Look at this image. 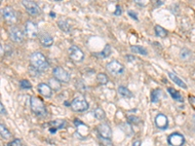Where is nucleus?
Here are the masks:
<instances>
[{"mask_svg":"<svg viewBox=\"0 0 195 146\" xmlns=\"http://www.w3.org/2000/svg\"><path fill=\"white\" fill-rule=\"evenodd\" d=\"M30 64L31 66L35 70L38 71H45L49 67V62L47 60L46 57L40 53V52H34L30 55Z\"/></svg>","mask_w":195,"mask_h":146,"instance_id":"f257e3e1","label":"nucleus"},{"mask_svg":"<svg viewBox=\"0 0 195 146\" xmlns=\"http://www.w3.org/2000/svg\"><path fill=\"white\" fill-rule=\"evenodd\" d=\"M30 107H31V110L33 111V113H35L37 116L43 117L47 114L45 104L43 103L41 98L38 97H30Z\"/></svg>","mask_w":195,"mask_h":146,"instance_id":"f03ea898","label":"nucleus"},{"mask_svg":"<svg viewBox=\"0 0 195 146\" xmlns=\"http://www.w3.org/2000/svg\"><path fill=\"white\" fill-rule=\"evenodd\" d=\"M70 106L75 112H84L89 108V104L87 100L83 97H77L70 103Z\"/></svg>","mask_w":195,"mask_h":146,"instance_id":"7ed1b4c3","label":"nucleus"},{"mask_svg":"<svg viewBox=\"0 0 195 146\" xmlns=\"http://www.w3.org/2000/svg\"><path fill=\"white\" fill-rule=\"evenodd\" d=\"M68 56H69L70 60L73 62H76V64H79V62H82L84 58H85V55L82 52V50L80 48H78L77 46H70L68 48Z\"/></svg>","mask_w":195,"mask_h":146,"instance_id":"20e7f679","label":"nucleus"},{"mask_svg":"<svg viewBox=\"0 0 195 146\" xmlns=\"http://www.w3.org/2000/svg\"><path fill=\"white\" fill-rule=\"evenodd\" d=\"M53 75L56 79L61 83H68L70 81V75L62 66H56L53 69Z\"/></svg>","mask_w":195,"mask_h":146,"instance_id":"39448f33","label":"nucleus"},{"mask_svg":"<svg viewBox=\"0 0 195 146\" xmlns=\"http://www.w3.org/2000/svg\"><path fill=\"white\" fill-rule=\"evenodd\" d=\"M107 69L113 75H121L124 73V66L117 60H111L107 64Z\"/></svg>","mask_w":195,"mask_h":146,"instance_id":"423d86ee","label":"nucleus"},{"mask_svg":"<svg viewBox=\"0 0 195 146\" xmlns=\"http://www.w3.org/2000/svg\"><path fill=\"white\" fill-rule=\"evenodd\" d=\"M24 32L25 35L28 36L30 39H34L38 36V27L31 20H28L25 23V27H24Z\"/></svg>","mask_w":195,"mask_h":146,"instance_id":"0eeeda50","label":"nucleus"},{"mask_svg":"<svg viewBox=\"0 0 195 146\" xmlns=\"http://www.w3.org/2000/svg\"><path fill=\"white\" fill-rule=\"evenodd\" d=\"M9 34H10V38H11L16 43H21L24 41V32L20 28H18L17 27H10Z\"/></svg>","mask_w":195,"mask_h":146,"instance_id":"6e6552de","label":"nucleus"},{"mask_svg":"<svg viewBox=\"0 0 195 146\" xmlns=\"http://www.w3.org/2000/svg\"><path fill=\"white\" fill-rule=\"evenodd\" d=\"M23 5L24 6L26 12L28 14H30L31 16H37L40 14V8L37 4L33 1H26V0H24L22 2Z\"/></svg>","mask_w":195,"mask_h":146,"instance_id":"1a4fd4ad","label":"nucleus"},{"mask_svg":"<svg viewBox=\"0 0 195 146\" xmlns=\"http://www.w3.org/2000/svg\"><path fill=\"white\" fill-rule=\"evenodd\" d=\"M168 142L172 146H182L184 144V137L183 135L178 133H174L169 135L168 137Z\"/></svg>","mask_w":195,"mask_h":146,"instance_id":"9d476101","label":"nucleus"},{"mask_svg":"<svg viewBox=\"0 0 195 146\" xmlns=\"http://www.w3.org/2000/svg\"><path fill=\"white\" fill-rule=\"evenodd\" d=\"M98 132L99 133V137L110 139L112 135L111 129L108 126L107 124H99L98 126Z\"/></svg>","mask_w":195,"mask_h":146,"instance_id":"9b49d317","label":"nucleus"},{"mask_svg":"<svg viewBox=\"0 0 195 146\" xmlns=\"http://www.w3.org/2000/svg\"><path fill=\"white\" fill-rule=\"evenodd\" d=\"M2 15H3V18L7 20L8 23L10 24H13L16 22V20H17V16H16V13L14 10L11 7H5L2 10Z\"/></svg>","mask_w":195,"mask_h":146,"instance_id":"f8f14e48","label":"nucleus"},{"mask_svg":"<svg viewBox=\"0 0 195 146\" xmlns=\"http://www.w3.org/2000/svg\"><path fill=\"white\" fill-rule=\"evenodd\" d=\"M37 90H38L40 95H42L44 97H52V93H53L52 88L48 84H46V83H40V84H38Z\"/></svg>","mask_w":195,"mask_h":146,"instance_id":"ddd939ff","label":"nucleus"},{"mask_svg":"<svg viewBox=\"0 0 195 146\" xmlns=\"http://www.w3.org/2000/svg\"><path fill=\"white\" fill-rule=\"evenodd\" d=\"M168 124H169L168 123V118L164 114L160 113L155 117V125L157 126V128L165 130L168 127Z\"/></svg>","mask_w":195,"mask_h":146,"instance_id":"4468645a","label":"nucleus"},{"mask_svg":"<svg viewBox=\"0 0 195 146\" xmlns=\"http://www.w3.org/2000/svg\"><path fill=\"white\" fill-rule=\"evenodd\" d=\"M51 128H50V133H54L57 132V130L64 129L66 126V121L65 120H55V121H52L50 123Z\"/></svg>","mask_w":195,"mask_h":146,"instance_id":"2eb2a0df","label":"nucleus"},{"mask_svg":"<svg viewBox=\"0 0 195 146\" xmlns=\"http://www.w3.org/2000/svg\"><path fill=\"white\" fill-rule=\"evenodd\" d=\"M39 40H40V43L43 45L44 47H51L53 45V43H54V40H53L52 36L49 35L48 33H43L40 35L39 37Z\"/></svg>","mask_w":195,"mask_h":146,"instance_id":"dca6fc26","label":"nucleus"},{"mask_svg":"<svg viewBox=\"0 0 195 146\" xmlns=\"http://www.w3.org/2000/svg\"><path fill=\"white\" fill-rule=\"evenodd\" d=\"M168 75H169L170 79H171L174 83H175L176 85H178V87H181V88H182V89H187V85H186V83H184L178 76H177L176 74H174V73H172V72H169V73H168Z\"/></svg>","mask_w":195,"mask_h":146,"instance_id":"f3484780","label":"nucleus"},{"mask_svg":"<svg viewBox=\"0 0 195 146\" xmlns=\"http://www.w3.org/2000/svg\"><path fill=\"white\" fill-rule=\"evenodd\" d=\"M110 54H111V48H110V45L107 44V45H105V47L101 53L94 54V55L96 56L97 58H99V59H107L110 56Z\"/></svg>","mask_w":195,"mask_h":146,"instance_id":"a211bd4d","label":"nucleus"},{"mask_svg":"<svg viewBox=\"0 0 195 146\" xmlns=\"http://www.w3.org/2000/svg\"><path fill=\"white\" fill-rule=\"evenodd\" d=\"M168 92H169L170 96H171L176 101L183 102V97H182V96L181 93H178L177 90H175V89H173V88H169V89H168Z\"/></svg>","mask_w":195,"mask_h":146,"instance_id":"6ab92c4d","label":"nucleus"},{"mask_svg":"<svg viewBox=\"0 0 195 146\" xmlns=\"http://www.w3.org/2000/svg\"><path fill=\"white\" fill-rule=\"evenodd\" d=\"M117 92L120 95V97H133L132 92L129 91V89H127L124 86H119L117 89Z\"/></svg>","mask_w":195,"mask_h":146,"instance_id":"aec40b11","label":"nucleus"},{"mask_svg":"<svg viewBox=\"0 0 195 146\" xmlns=\"http://www.w3.org/2000/svg\"><path fill=\"white\" fill-rule=\"evenodd\" d=\"M131 51L133 52V53L140 54V55H143V56H147V54H148L146 49H144V47H141V46H138V45L131 46Z\"/></svg>","mask_w":195,"mask_h":146,"instance_id":"412c9836","label":"nucleus"},{"mask_svg":"<svg viewBox=\"0 0 195 146\" xmlns=\"http://www.w3.org/2000/svg\"><path fill=\"white\" fill-rule=\"evenodd\" d=\"M154 31H155L156 36H158V37H160V38H164L168 35V31L164 27H160V25H155Z\"/></svg>","mask_w":195,"mask_h":146,"instance_id":"4be33fe9","label":"nucleus"},{"mask_svg":"<svg viewBox=\"0 0 195 146\" xmlns=\"http://www.w3.org/2000/svg\"><path fill=\"white\" fill-rule=\"evenodd\" d=\"M58 25H59V27L64 31L66 33H69L70 32V25L68 24V23L65 20H60L59 22H58Z\"/></svg>","mask_w":195,"mask_h":146,"instance_id":"5701e85b","label":"nucleus"},{"mask_svg":"<svg viewBox=\"0 0 195 146\" xmlns=\"http://www.w3.org/2000/svg\"><path fill=\"white\" fill-rule=\"evenodd\" d=\"M162 95V91L159 90V89H156V90H153L151 93V102L156 103L158 102V100H160Z\"/></svg>","mask_w":195,"mask_h":146,"instance_id":"b1692460","label":"nucleus"},{"mask_svg":"<svg viewBox=\"0 0 195 146\" xmlns=\"http://www.w3.org/2000/svg\"><path fill=\"white\" fill-rule=\"evenodd\" d=\"M0 133H1V137L4 139H9L11 137V133L9 132V130L6 128V126H5L4 124L0 125Z\"/></svg>","mask_w":195,"mask_h":146,"instance_id":"393cba45","label":"nucleus"},{"mask_svg":"<svg viewBox=\"0 0 195 146\" xmlns=\"http://www.w3.org/2000/svg\"><path fill=\"white\" fill-rule=\"evenodd\" d=\"M97 81H98L99 84L105 85L108 83V77H107V75L103 74V73H99V74L97 75Z\"/></svg>","mask_w":195,"mask_h":146,"instance_id":"a878e982","label":"nucleus"},{"mask_svg":"<svg viewBox=\"0 0 195 146\" xmlns=\"http://www.w3.org/2000/svg\"><path fill=\"white\" fill-rule=\"evenodd\" d=\"M94 115H95V118L98 119V120H103L105 118V113L104 111L103 110L102 108H96L94 110Z\"/></svg>","mask_w":195,"mask_h":146,"instance_id":"bb28decb","label":"nucleus"},{"mask_svg":"<svg viewBox=\"0 0 195 146\" xmlns=\"http://www.w3.org/2000/svg\"><path fill=\"white\" fill-rule=\"evenodd\" d=\"M180 56H181V59L183 60H188V59L191 57V52L189 51V50H187V49H186V48H183V49L181 51Z\"/></svg>","mask_w":195,"mask_h":146,"instance_id":"cd10ccee","label":"nucleus"},{"mask_svg":"<svg viewBox=\"0 0 195 146\" xmlns=\"http://www.w3.org/2000/svg\"><path fill=\"white\" fill-rule=\"evenodd\" d=\"M49 83H50V87L52 89H55L56 91L58 90H60V88H61V85H60V82L58 81L56 78H53V79H50L49 80Z\"/></svg>","mask_w":195,"mask_h":146,"instance_id":"c85d7f7f","label":"nucleus"},{"mask_svg":"<svg viewBox=\"0 0 195 146\" xmlns=\"http://www.w3.org/2000/svg\"><path fill=\"white\" fill-rule=\"evenodd\" d=\"M20 87L22 88V89H24V90H29V89H31V84H30V82L28 80H26V79H23V80H21L20 82Z\"/></svg>","mask_w":195,"mask_h":146,"instance_id":"c756f323","label":"nucleus"},{"mask_svg":"<svg viewBox=\"0 0 195 146\" xmlns=\"http://www.w3.org/2000/svg\"><path fill=\"white\" fill-rule=\"evenodd\" d=\"M8 146H22V140L19 138L14 139L12 142H10L8 144Z\"/></svg>","mask_w":195,"mask_h":146,"instance_id":"7c9ffc66","label":"nucleus"},{"mask_svg":"<svg viewBox=\"0 0 195 146\" xmlns=\"http://www.w3.org/2000/svg\"><path fill=\"white\" fill-rule=\"evenodd\" d=\"M128 122L130 123H134V124H138L141 122V120L138 117H135V116H130L128 117Z\"/></svg>","mask_w":195,"mask_h":146,"instance_id":"2f4dec72","label":"nucleus"},{"mask_svg":"<svg viewBox=\"0 0 195 146\" xmlns=\"http://www.w3.org/2000/svg\"><path fill=\"white\" fill-rule=\"evenodd\" d=\"M128 15L130 16V17L132 18V19H134V20H138L139 19H138V15H137V13H135L134 11H132V10H130V11H128Z\"/></svg>","mask_w":195,"mask_h":146,"instance_id":"473e14b6","label":"nucleus"},{"mask_svg":"<svg viewBox=\"0 0 195 146\" xmlns=\"http://www.w3.org/2000/svg\"><path fill=\"white\" fill-rule=\"evenodd\" d=\"M113 14L115 16H121V14H122V9H121L119 5H116V10H115V12Z\"/></svg>","mask_w":195,"mask_h":146,"instance_id":"72a5a7b5","label":"nucleus"},{"mask_svg":"<svg viewBox=\"0 0 195 146\" xmlns=\"http://www.w3.org/2000/svg\"><path fill=\"white\" fill-rule=\"evenodd\" d=\"M188 100H189V101H190V104H192L193 106H195V97H189Z\"/></svg>","mask_w":195,"mask_h":146,"instance_id":"f704fd0d","label":"nucleus"},{"mask_svg":"<svg viewBox=\"0 0 195 146\" xmlns=\"http://www.w3.org/2000/svg\"><path fill=\"white\" fill-rule=\"evenodd\" d=\"M0 107H1V114L2 115H6V110H5V107L3 106V103H0Z\"/></svg>","mask_w":195,"mask_h":146,"instance_id":"c9c22d12","label":"nucleus"},{"mask_svg":"<svg viewBox=\"0 0 195 146\" xmlns=\"http://www.w3.org/2000/svg\"><path fill=\"white\" fill-rule=\"evenodd\" d=\"M126 59H127V60H129V61H134V60H135V58H134V57H132V56H130V55H127V56H126Z\"/></svg>","mask_w":195,"mask_h":146,"instance_id":"e433bc0d","label":"nucleus"},{"mask_svg":"<svg viewBox=\"0 0 195 146\" xmlns=\"http://www.w3.org/2000/svg\"><path fill=\"white\" fill-rule=\"evenodd\" d=\"M141 142L140 141V140H136L132 146H141Z\"/></svg>","mask_w":195,"mask_h":146,"instance_id":"4c0bfd02","label":"nucleus"},{"mask_svg":"<svg viewBox=\"0 0 195 146\" xmlns=\"http://www.w3.org/2000/svg\"><path fill=\"white\" fill-rule=\"evenodd\" d=\"M50 16H52V18H55V17H56V14H55L54 12H51V13H50Z\"/></svg>","mask_w":195,"mask_h":146,"instance_id":"58836bf2","label":"nucleus"}]
</instances>
